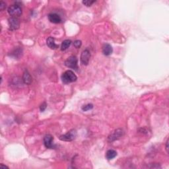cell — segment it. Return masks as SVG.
Returning <instances> with one entry per match:
<instances>
[{
	"label": "cell",
	"instance_id": "9c48e42d",
	"mask_svg": "<svg viewBox=\"0 0 169 169\" xmlns=\"http://www.w3.org/2000/svg\"><path fill=\"white\" fill-rule=\"evenodd\" d=\"M48 19L51 23L54 24H59L62 22V19H61L60 16L56 13H50L49 14Z\"/></svg>",
	"mask_w": 169,
	"mask_h": 169
},
{
	"label": "cell",
	"instance_id": "5bb4252c",
	"mask_svg": "<svg viewBox=\"0 0 169 169\" xmlns=\"http://www.w3.org/2000/svg\"><path fill=\"white\" fill-rule=\"evenodd\" d=\"M71 44H72V41L70 40H65L62 42V45H61V50L62 51H64L70 47Z\"/></svg>",
	"mask_w": 169,
	"mask_h": 169
},
{
	"label": "cell",
	"instance_id": "9a60e30c",
	"mask_svg": "<svg viewBox=\"0 0 169 169\" xmlns=\"http://www.w3.org/2000/svg\"><path fill=\"white\" fill-rule=\"evenodd\" d=\"M93 108V105L92 104H87L86 105H83L81 109H82L83 111H88L89 110H91Z\"/></svg>",
	"mask_w": 169,
	"mask_h": 169
},
{
	"label": "cell",
	"instance_id": "277c9868",
	"mask_svg": "<svg viewBox=\"0 0 169 169\" xmlns=\"http://www.w3.org/2000/svg\"><path fill=\"white\" fill-rule=\"evenodd\" d=\"M77 132L76 130L73 129L67 132L64 135H60V139L64 141H72L76 137Z\"/></svg>",
	"mask_w": 169,
	"mask_h": 169
},
{
	"label": "cell",
	"instance_id": "3957f363",
	"mask_svg": "<svg viewBox=\"0 0 169 169\" xmlns=\"http://www.w3.org/2000/svg\"><path fill=\"white\" fill-rule=\"evenodd\" d=\"M65 66L69 68L77 70L78 69V60L76 56H72L65 61Z\"/></svg>",
	"mask_w": 169,
	"mask_h": 169
},
{
	"label": "cell",
	"instance_id": "6da1fadb",
	"mask_svg": "<svg viewBox=\"0 0 169 169\" xmlns=\"http://www.w3.org/2000/svg\"><path fill=\"white\" fill-rule=\"evenodd\" d=\"M77 79V76L72 70L66 71L62 75V80L65 84L75 82V81H76Z\"/></svg>",
	"mask_w": 169,
	"mask_h": 169
},
{
	"label": "cell",
	"instance_id": "ba28073f",
	"mask_svg": "<svg viewBox=\"0 0 169 169\" xmlns=\"http://www.w3.org/2000/svg\"><path fill=\"white\" fill-rule=\"evenodd\" d=\"M54 138L50 134H47L44 136V144L46 148L48 149H53L55 148V145L53 143Z\"/></svg>",
	"mask_w": 169,
	"mask_h": 169
},
{
	"label": "cell",
	"instance_id": "8992f818",
	"mask_svg": "<svg viewBox=\"0 0 169 169\" xmlns=\"http://www.w3.org/2000/svg\"><path fill=\"white\" fill-rule=\"evenodd\" d=\"M90 57L91 54L88 50H83L81 53L80 58L81 64L83 66H87L89 63V60H90Z\"/></svg>",
	"mask_w": 169,
	"mask_h": 169
},
{
	"label": "cell",
	"instance_id": "8fae6325",
	"mask_svg": "<svg viewBox=\"0 0 169 169\" xmlns=\"http://www.w3.org/2000/svg\"><path fill=\"white\" fill-rule=\"evenodd\" d=\"M23 81L24 83L26 85H30L32 83V77L27 70L24 71L23 76Z\"/></svg>",
	"mask_w": 169,
	"mask_h": 169
},
{
	"label": "cell",
	"instance_id": "30bf717a",
	"mask_svg": "<svg viewBox=\"0 0 169 169\" xmlns=\"http://www.w3.org/2000/svg\"><path fill=\"white\" fill-rule=\"evenodd\" d=\"M113 52L112 47L110 44H105L103 46V53L105 56H110Z\"/></svg>",
	"mask_w": 169,
	"mask_h": 169
},
{
	"label": "cell",
	"instance_id": "2e32d148",
	"mask_svg": "<svg viewBox=\"0 0 169 169\" xmlns=\"http://www.w3.org/2000/svg\"><path fill=\"white\" fill-rule=\"evenodd\" d=\"M83 4H84L85 5L89 7V6L92 5L93 3H95V1H91V0H85V1H83Z\"/></svg>",
	"mask_w": 169,
	"mask_h": 169
},
{
	"label": "cell",
	"instance_id": "4fadbf2b",
	"mask_svg": "<svg viewBox=\"0 0 169 169\" xmlns=\"http://www.w3.org/2000/svg\"><path fill=\"white\" fill-rule=\"evenodd\" d=\"M117 155V152L113 149H110L107 151V153H106V158L108 160L113 159L114 158L116 157Z\"/></svg>",
	"mask_w": 169,
	"mask_h": 169
},
{
	"label": "cell",
	"instance_id": "ac0fdd59",
	"mask_svg": "<svg viewBox=\"0 0 169 169\" xmlns=\"http://www.w3.org/2000/svg\"><path fill=\"white\" fill-rule=\"evenodd\" d=\"M46 107H47V105H46V103H43L41 105H40V111L44 112V110H45V109H46Z\"/></svg>",
	"mask_w": 169,
	"mask_h": 169
},
{
	"label": "cell",
	"instance_id": "5b68a950",
	"mask_svg": "<svg viewBox=\"0 0 169 169\" xmlns=\"http://www.w3.org/2000/svg\"><path fill=\"white\" fill-rule=\"evenodd\" d=\"M124 135V131L122 129H117L115 130L114 131L112 132V133L110 134V135L108 137V139H109V141H114L115 140H117L120 138L122 135Z\"/></svg>",
	"mask_w": 169,
	"mask_h": 169
},
{
	"label": "cell",
	"instance_id": "ffe728a7",
	"mask_svg": "<svg viewBox=\"0 0 169 169\" xmlns=\"http://www.w3.org/2000/svg\"><path fill=\"white\" fill-rule=\"evenodd\" d=\"M166 152L168 153V139L166 141Z\"/></svg>",
	"mask_w": 169,
	"mask_h": 169
},
{
	"label": "cell",
	"instance_id": "7c38bea8",
	"mask_svg": "<svg viewBox=\"0 0 169 169\" xmlns=\"http://www.w3.org/2000/svg\"><path fill=\"white\" fill-rule=\"evenodd\" d=\"M46 44H47V46L50 49H52V50H55V49H57L59 47L58 44L55 43L54 38L53 37H51V36L49 37L47 40H46Z\"/></svg>",
	"mask_w": 169,
	"mask_h": 169
},
{
	"label": "cell",
	"instance_id": "52a82bcc",
	"mask_svg": "<svg viewBox=\"0 0 169 169\" xmlns=\"http://www.w3.org/2000/svg\"><path fill=\"white\" fill-rule=\"evenodd\" d=\"M9 28L11 30H17L20 26V22L17 17H11L8 20Z\"/></svg>",
	"mask_w": 169,
	"mask_h": 169
},
{
	"label": "cell",
	"instance_id": "d6986e66",
	"mask_svg": "<svg viewBox=\"0 0 169 169\" xmlns=\"http://www.w3.org/2000/svg\"><path fill=\"white\" fill-rule=\"evenodd\" d=\"M6 7V3H4L3 1H1L0 2V9H1V11H3L5 9Z\"/></svg>",
	"mask_w": 169,
	"mask_h": 169
},
{
	"label": "cell",
	"instance_id": "7a4b0ae2",
	"mask_svg": "<svg viewBox=\"0 0 169 169\" xmlns=\"http://www.w3.org/2000/svg\"><path fill=\"white\" fill-rule=\"evenodd\" d=\"M7 11L8 13L13 17H19L22 14L21 7H20V5H17V3L9 6L7 9Z\"/></svg>",
	"mask_w": 169,
	"mask_h": 169
},
{
	"label": "cell",
	"instance_id": "e0dca14e",
	"mask_svg": "<svg viewBox=\"0 0 169 169\" xmlns=\"http://www.w3.org/2000/svg\"><path fill=\"white\" fill-rule=\"evenodd\" d=\"M81 44H82V43H81V40H75V41L73 42V46H74L76 48H80L81 46Z\"/></svg>",
	"mask_w": 169,
	"mask_h": 169
},
{
	"label": "cell",
	"instance_id": "44dd1931",
	"mask_svg": "<svg viewBox=\"0 0 169 169\" xmlns=\"http://www.w3.org/2000/svg\"><path fill=\"white\" fill-rule=\"evenodd\" d=\"M1 168H9V167H8V166H5V165H3V164H1Z\"/></svg>",
	"mask_w": 169,
	"mask_h": 169
}]
</instances>
